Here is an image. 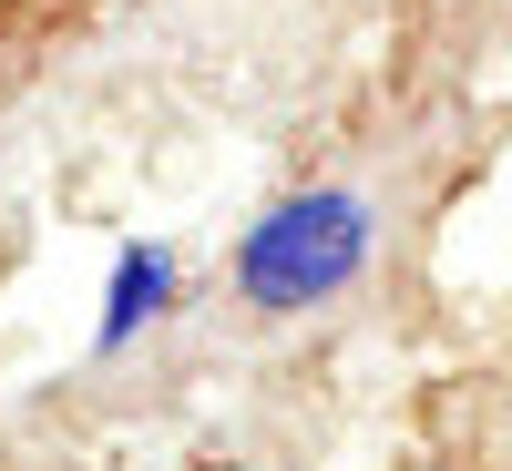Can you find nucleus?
Here are the masks:
<instances>
[{"label": "nucleus", "instance_id": "obj_2", "mask_svg": "<svg viewBox=\"0 0 512 471\" xmlns=\"http://www.w3.org/2000/svg\"><path fill=\"white\" fill-rule=\"evenodd\" d=\"M175 297H185V256H175V246H123V256H113V277H103L93 359H123L144 328H164V318H175Z\"/></svg>", "mask_w": 512, "mask_h": 471}, {"label": "nucleus", "instance_id": "obj_1", "mask_svg": "<svg viewBox=\"0 0 512 471\" xmlns=\"http://www.w3.org/2000/svg\"><path fill=\"white\" fill-rule=\"evenodd\" d=\"M379 256V195L369 185H287L226 256V277L256 318H308L338 308Z\"/></svg>", "mask_w": 512, "mask_h": 471}]
</instances>
